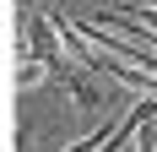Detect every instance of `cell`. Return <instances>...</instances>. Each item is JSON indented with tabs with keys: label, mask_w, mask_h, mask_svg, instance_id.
<instances>
[{
	"label": "cell",
	"mask_w": 157,
	"mask_h": 152,
	"mask_svg": "<svg viewBox=\"0 0 157 152\" xmlns=\"http://www.w3.org/2000/svg\"><path fill=\"white\" fill-rule=\"evenodd\" d=\"M49 76H54V65H49V60H38V54H27V60H16L11 82H16V92H38Z\"/></svg>",
	"instance_id": "6da1fadb"
},
{
	"label": "cell",
	"mask_w": 157,
	"mask_h": 152,
	"mask_svg": "<svg viewBox=\"0 0 157 152\" xmlns=\"http://www.w3.org/2000/svg\"><path fill=\"white\" fill-rule=\"evenodd\" d=\"M141 6H157V0H141Z\"/></svg>",
	"instance_id": "277c9868"
},
{
	"label": "cell",
	"mask_w": 157,
	"mask_h": 152,
	"mask_svg": "<svg viewBox=\"0 0 157 152\" xmlns=\"http://www.w3.org/2000/svg\"><path fill=\"white\" fill-rule=\"evenodd\" d=\"M16 11H38V0H16Z\"/></svg>",
	"instance_id": "3957f363"
},
{
	"label": "cell",
	"mask_w": 157,
	"mask_h": 152,
	"mask_svg": "<svg viewBox=\"0 0 157 152\" xmlns=\"http://www.w3.org/2000/svg\"><path fill=\"white\" fill-rule=\"evenodd\" d=\"M130 16H136L141 27H152V33H157V6H130Z\"/></svg>",
	"instance_id": "7a4b0ae2"
}]
</instances>
